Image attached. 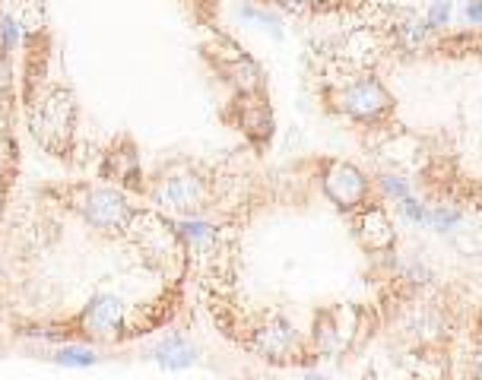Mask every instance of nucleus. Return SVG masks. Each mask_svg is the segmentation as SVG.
<instances>
[{"label":"nucleus","instance_id":"obj_1","mask_svg":"<svg viewBox=\"0 0 482 380\" xmlns=\"http://www.w3.org/2000/svg\"><path fill=\"white\" fill-rule=\"evenodd\" d=\"M352 380H482V308L460 333L444 298L397 304L387 348L368 355Z\"/></svg>","mask_w":482,"mask_h":380},{"label":"nucleus","instance_id":"obj_2","mask_svg":"<svg viewBox=\"0 0 482 380\" xmlns=\"http://www.w3.org/2000/svg\"><path fill=\"white\" fill-rule=\"evenodd\" d=\"M48 194L58 197V203H64L73 216L86 222L89 228H96L105 238H125L131 235L140 222L150 219L144 207L131 203L127 190L111 184H89V181H77V184H58L48 187Z\"/></svg>","mask_w":482,"mask_h":380},{"label":"nucleus","instance_id":"obj_3","mask_svg":"<svg viewBox=\"0 0 482 380\" xmlns=\"http://www.w3.org/2000/svg\"><path fill=\"white\" fill-rule=\"evenodd\" d=\"M144 194L162 213H171L178 219H200L207 209L216 207L219 178L197 162L178 159L162 165L153 178H146Z\"/></svg>","mask_w":482,"mask_h":380},{"label":"nucleus","instance_id":"obj_4","mask_svg":"<svg viewBox=\"0 0 482 380\" xmlns=\"http://www.w3.org/2000/svg\"><path fill=\"white\" fill-rule=\"evenodd\" d=\"M23 105H26V124L32 140L54 159H70L79 124V105L70 86L42 83Z\"/></svg>","mask_w":482,"mask_h":380},{"label":"nucleus","instance_id":"obj_5","mask_svg":"<svg viewBox=\"0 0 482 380\" xmlns=\"http://www.w3.org/2000/svg\"><path fill=\"white\" fill-rule=\"evenodd\" d=\"M314 181H318L324 200L337 207L339 213H358L372 200L385 197L378 181L368 178L356 162L346 159H318L314 162Z\"/></svg>","mask_w":482,"mask_h":380},{"label":"nucleus","instance_id":"obj_6","mask_svg":"<svg viewBox=\"0 0 482 380\" xmlns=\"http://www.w3.org/2000/svg\"><path fill=\"white\" fill-rule=\"evenodd\" d=\"M127 327V304L115 292H96L89 301L79 308L77 317H70V323H64V329H54L51 339H67V342H115Z\"/></svg>","mask_w":482,"mask_h":380},{"label":"nucleus","instance_id":"obj_7","mask_svg":"<svg viewBox=\"0 0 482 380\" xmlns=\"http://www.w3.org/2000/svg\"><path fill=\"white\" fill-rule=\"evenodd\" d=\"M98 178L111 187H121V190H134V194H144L146 190V178H144V165H140V153L137 143L131 136H117L102 155V165H98Z\"/></svg>","mask_w":482,"mask_h":380},{"label":"nucleus","instance_id":"obj_8","mask_svg":"<svg viewBox=\"0 0 482 380\" xmlns=\"http://www.w3.org/2000/svg\"><path fill=\"white\" fill-rule=\"evenodd\" d=\"M232 124L241 130V134L248 136L257 149H264L273 136V115H270V105L264 98V92H248V96H241L235 92V102H232Z\"/></svg>","mask_w":482,"mask_h":380},{"label":"nucleus","instance_id":"obj_9","mask_svg":"<svg viewBox=\"0 0 482 380\" xmlns=\"http://www.w3.org/2000/svg\"><path fill=\"white\" fill-rule=\"evenodd\" d=\"M153 358L165 367V371H184L197 361V346L184 333H169L165 339L156 342Z\"/></svg>","mask_w":482,"mask_h":380},{"label":"nucleus","instance_id":"obj_10","mask_svg":"<svg viewBox=\"0 0 482 380\" xmlns=\"http://www.w3.org/2000/svg\"><path fill=\"white\" fill-rule=\"evenodd\" d=\"M51 361L60 367H92L98 361V355L96 348L83 346V342H64V346L51 352Z\"/></svg>","mask_w":482,"mask_h":380},{"label":"nucleus","instance_id":"obj_11","mask_svg":"<svg viewBox=\"0 0 482 380\" xmlns=\"http://www.w3.org/2000/svg\"><path fill=\"white\" fill-rule=\"evenodd\" d=\"M23 32H20V23L14 16L0 14V54H14L16 45H20Z\"/></svg>","mask_w":482,"mask_h":380},{"label":"nucleus","instance_id":"obj_12","mask_svg":"<svg viewBox=\"0 0 482 380\" xmlns=\"http://www.w3.org/2000/svg\"><path fill=\"white\" fill-rule=\"evenodd\" d=\"M14 89H16L14 60H10V54H0V98H10Z\"/></svg>","mask_w":482,"mask_h":380},{"label":"nucleus","instance_id":"obj_13","mask_svg":"<svg viewBox=\"0 0 482 380\" xmlns=\"http://www.w3.org/2000/svg\"><path fill=\"white\" fill-rule=\"evenodd\" d=\"M425 20H429V26H431V29L448 26V20H450V7H448V4H444V0H435V4H431V7H429V16H425Z\"/></svg>","mask_w":482,"mask_h":380},{"label":"nucleus","instance_id":"obj_14","mask_svg":"<svg viewBox=\"0 0 482 380\" xmlns=\"http://www.w3.org/2000/svg\"><path fill=\"white\" fill-rule=\"evenodd\" d=\"M463 16H467L473 26H482V0H469L467 7H463Z\"/></svg>","mask_w":482,"mask_h":380},{"label":"nucleus","instance_id":"obj_15","mask_svg":"<svg viewBox=\"0 0 482 380\" xmlns=\"http://www.w3.org/2000/svg\"><path fill=\"white\" fill-rule=\"evenodd\" d=\"M4 209H7V187L0 190V219H4Z\"/></svg>","mask_w":482,"mask_h":380},{"label":"nucleus","instance_id":"obj_16","mask_svg":"<svg viewBox=\"0 0 482 380\" xmlns=\"http://www.w3.org/2000/svg\"><path fill=\"white\" fill-rule=\"evenodd\" d=\"M4 187H7V184H4V178H0V190H4Z\"/></svg>","mask_w":482,"mask_h":380}]
</instances>
